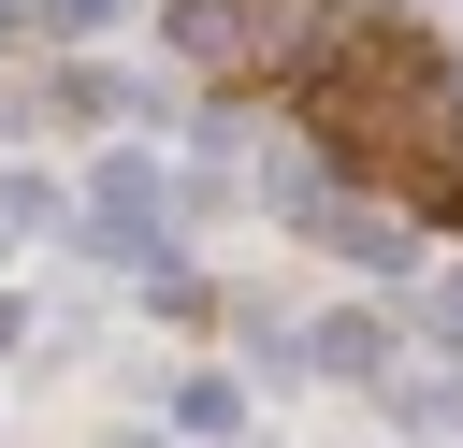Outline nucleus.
Masks as SVG:
<instances>
[{"label":"nucleus","instance_id":"1","mask_svg":"<svg viewBox=\"0 0 463 448\" xmlns=\"http://www.w3.org/2000/svg\"><path fill=\"white\" fill-rule=\"evenodd\" d=\"M58 14H72V29H101V14H130V0H58Z\"/></svg>","mask_w":463,"mask_h":448}]
</instances>
